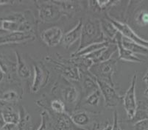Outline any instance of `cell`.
Instances as JSON below:
<instances>
[{"instance_id": "1", "label": "cell", "mask_w": 148, "mask_h": 130, "mask_svg": "<svg viewBox=\"0 0 148 130\" xmlns=\"http://www.w3.org/2000/svg\"><path fill=\"white\" fill-rule=\"evenodd\" d=\"M103 36L101 30L100 22L88 20L83 26L80 46L77 52L84 49L91 44L106 41Z\"/></svg>"}, {"instance_id": "2", "label": "cell", "mask_w": 148, "mask_h": 130, "mask_svg": "<svg viewBox=\"0 0 148 130\" xmlns=\"http://www.w3.org/2000/svg\"><path fill=\"white\" fill-rule=\"evenodd\" d=\"M116 61L114 59H110L105 62L93 64L88 69L89 71L95 76L96 80H102L114 86L112 77L115 69Z\"/></svg>"}, {"instance_id": "3", "label": "cell", "mask_w": 148, "mask_h": 130, "mask_svg": "<svg viewBox=\"0 0 148 130\" xmlns=\"http://www.w3.org/2000/svg\"><path fill=\"white\" fill-rule=\"evenodd\" d=\"M137 74H135L132 79L131 84L122 98L123 105L127 113L128 119L132 120L137 111V102L136 98V85Z\"/></svg>"}, {"instance_id": "4", "label": "cell", "mask_w": 148, "mask_h": 130, "mask_svg": "<svg viewBox=\"0 0 148 130\" xmlns=\"http://www.w3.org/2000/svg\"><path fill=\"white\" fill-rule=\"evenodd\" d=\"M38 7L40 18L44 22L56 21L61 16L62 10L53 2H39Z\"/></svg>"}, {"instance_id": "5", "label": "cell", "mask_w": 148, "mask_h": 130, "mask_svg": "<svg viewBox=\"0 0 148 130\" xmlns=\"http://www.w3.org/2000/svg\"><path fill=\"white\" fill-rule=\"evenodd\" d=\"M96 82L101 95L104 98L106 107L112 108L117 106L119 101L122 100V97L116 93L114 86L102 80H96Z\"/></svg>"}, {"instance_id": "6", "label": "cell", "mask_w": 148, "mask_h": 130, "mask_svg": "<svg viewBox=\"0 0 148 130\" xmlns=\"http://www.w3.org/2000/svg\"><path fill=\"white\" fill-rule=\"evenodd\" d=\"M108 21L115 27L116 29H117L118 33H120L123 37H127V38L130 39V41H134V42L136 43V44H139V45L148 48V41L139 37L136 33H134V30L127 24L116 21L115 19H113L111 17L108 18Z\"/></svg>"}, {"instance_id": "7", "label": "cell", "mask_w": 148, "mask_h": 130, "mask_svg": "<svg viewBox=\"0 0 148 130\" xmlns=\"http://www.w3.org/2000/svg\"><path fill=\"white\" fill-rule=\"evenodd\" d=\"M34 79L31 90L33 93L39 91L44 88L49 80V73L41 64H34Z\"/></svg>"}, {"instance_id": "8", "label": "cell", "mask_w": 148, "mask_h": 130, "mask_svg": "<svg viewBox=\"0 0 148 130\" xmlns=\"http://www.w3.org/2000/svg\"><path fill=\"white\" fill-rule=\"evenodd\" d=\"M64 33L58 27H52L41 33V39L49 47H54L61 43Z\"/></svg>"}, {"instance_id": "9", "label": "cell", "mask_w": 148, "mask_h": 130, "mask_svg": "<svg viewBox=\"0 0 148 130\" xmlns=\"http://www.w3.org/2000/svg\"><path fill=\"white\" fill-rule=\"evenodd\" d=\"M83 26V22H82L81 20H80L79 22L77 23V25L73 29H72L71 30L67 32L65 34H64L61 43L66 48L68 49L71 46L75 44L79 39H80Z\"/></svg>"}, {"instance_id": "10", "label": "cell", "mask_w": 148, "mask_h": 130, "mask_svg": "<svg viewBox=\"0 0 148 130\" xmlns=\"http://www.w3.org/2000/svg\"><path fill=\"white\" fill-rule=\"evenodd\" d=\"M121 37H122L121 34L120 33H118L116 37H115V40H114L115 43L116 44V46H117L119 60L133 63H142V60L141 59L138 58L135 54H134L130 51L127 50V49H125L122 46V41H121Z\"/></svg>"}, {"instance_id": "11", "label": "cell", "mask_w": 148, "mask_h": 130, "mask_svg": "<svg viewBox=\"0 0 148 130\" xmlns=\"http://www.w3.org/2000/svg\"><path fill=\"white\" fill-rule=\"evenodd\" d=\"M121 41H122V44L124 47L127 49V50L133 52L134 54H144V55H147L148 54V48L139 45V44H136V43L134 42V41H130V39H128L127 37H123L122 35Z\"/></svg>"}, {"instance_id": "12", "label": "cell", "mask_w": 148, "mask_h": 130, "mask_svg": "<svg viewBox=\"0 0 148 130\" xmlns=\"http://www.w3.org/2000/svg\"><path fill=\"white\" fill-rule=\"evenodd\" d=\"M112 42H110L108 41H102V42H97V43H94V44H91L90 45L87 46L86 47H85L84 49H81L80 51L78 52H76L75 53H74V54L72 55V57H83V56H86L87 54H89L91 53L94 52H96V51L99 50V49H103V48L106 47L109 44Z\"/></svg>"}, {"instance_id": "13", "label": "cell", "mask_w": 148, "mask_h": 130, "mask_svg": "<svg viewBox=\"0 0 148 130\" xmlns=\"http://www.w3.org/2000/svg\"><path fill=\"white\" fill-rule=\"evenodd\" d=\"M71 120L77 127H85L89 125L91 123V116L89 114L84 111H79L70 116Z\"/></svg>"}, {"instance_id": "14", "label": "cell", "mask_w": 148, "mask_h": 130, "mask_svg": "<svg viewBox=\"0 0 148 130\" xmlns=\"http://www.w3.org/2000/svg\"><path fill=\"white\" fill-rule=\"evenodd\" d=\"M100 27H101V30L103 33V35L106 36L108 39L110 40L113 42H115V37H116L118 33L117 29H116L115 27L111 24L108 20H102L100 21ZM107 39V40H108Z\"/></svg>"}, {"instance_id": "15", "label": "cell", "mask_w": 148, "mask_h": 130, "mask_svg": "<svg viewBox=\"0 0 148 130\" xmlns=\"http://www.w3.org/2000/svg\"><path fill=\"white\" fill-rule=\"evenodd\" d=\"M56 66L58 68L59 71L61 72L67 78L73 80H80V73L77 67L69 66L60 63H56Z\"/></svg>"}, {"instance_id": "16", "label": "cell", "mask_w": 148, "mask_h": 130, "mask_svg": "<svg viewBox=\"0 0 148 130\" xmlns=\"http://www.w3.org/2000/svg\"><path fill=\"white\" fill-rule=\"evenodd\" d=\"M63 96L65 102L69 105L76 104L78 99V91L74 86H68L64 88L63 91Z\"/></svg>"}, {"instance_id": "17", "label": "cell", "mask_w": 148, "mask_h": 130, "mask_svg": "<svg viewBox=\"0 0 148 130\" xmlns=\"http://www.w3.org/2000/svg\"><path fill=\"white\" fill-rule=\"evenodd\" d=\"M41 123L37 130H56L54 127V121L49 112L46 110L41 113Z\"/></svg>"}, {"instance_id": "18", "label": "cell", "mask_w": 148, "mask_h": 130, "mask_svg": "<svg viewBox=\"0 0 148 130\" xmlns=\"http://www.w3.org/2000/svg\"><path fill=\"white\" fill-rule=\"evenodd\" d=\"M83 87L85 93L86 94V96L92 93L94 91L99 89L97 84L96 80L95 79L94 80L89 76H85L84 80H83Z\"/></svg>"}, {"instance_id": "19", "label": "cell", "mask_w": 148, "mask_h": 130, "mask_svg": "<svg viewBox=\"0 0 148 130\" xmlns=\"http://www.w3.org/2000/svg\"><path fill=\"white\" fill-rule=\"evenodd\" d=\"M17 59H18V76L24 80H27L30 76V71L28 65L19 54L17 53Z\"/></svg>"}, {"instance_id": "20", "label": "cell", "mask_w": 148, "mask_h": 130, "mask_svg": "<svg viewBox=\"0 0 148 130\" xmlns=\"http://www.w3.org/2000/svg\"><path fill=\"white\" fill-rule=\"evenodd\" d=\"M17 125H18V130H32L30 116L25 111V108L22 110L21 118Z\"/></svg>"}, {"instance_id": "21", "label": "cell", "mask_w": 148, "mask_h": 130, "mask_svg": "<svg viewBox=\"0 0 148 130\" xmlns=\"http://www.w3.org/2000/svg\"><path fill=\"white\" fill-rule=\"evenodd\" d=\"M101 93L99 89L97 91H94L92 93L86 96V101L85 103L89 106H92V107H97L99 104V101H100V97H101Z\"/></svg>"}, {"instance_id": "22", "label": "cell", "mask_w": 148, "mask_h": 130, "mask_svg": "<svg viewBox=\"0 0 148 130\" xmlns=\"http://www.w3.org/2000/svg\"><path fill=\"white\" fill-rule=\"evenodd\" d=\"M51 108L52 110L58 115L66 113V107L65 104L60 100L56 99L51 102Z\"/></svg>"}, {"instance_id": "23", "label": "cell", "mask_w": 148, "mask_h": 130, "mask_svg": "<svg viewBox=\"0 0 148 130\" xmlns=\"http://www.w3.org/2000/svg\"><path fill=\"white\" fill-rule=\"evenodd\" d=\"M136 22L140 26L148 25V12L142 10L138 13L136 16Z\"/></svg>"}, {"instance_id": "24", "label": "cell", "mask_w": 148, "mask_h": 130, "mask_svg": "<svg viewBox=\"0 0 148 130\" xmlns=\"http://www.w3.org/2000/svg\"><path fill=\"white\" fill-rule=\"evenodd\" d=\"M95 3L97 5L99 8L103 9L106 8V7L109 6L110 5H113L114 3H116V2H112L110 0H104V1H100V0H97Z\"/></svg>"}, {"instance_id": "25", "label": "cell", "mask_w": 148, "mask_h": 130, "mask_svg": "<svg viewBox=\"0 0 148 130\" xmlns=\"http://www.w3.org/2000/svg\"><path fill=\"white\" fill-rule=\"evenodd\" d=\"M119 125L118 121V114L117 111L116 110L114 114V123L112 124V130H119Z\"/></svg>"}, {"instance_id": "26", "label": "cell", "mask_w": 148, "mask_h": 130, "mask_svg": "<svg viewBox=\"0 0 148 130\" xmlns=\"http://www.w3.org/2000/svg\"><path fill=\"white\" fill-rule=\"evenodd\" d=\"M102 130H112V125H111V124L107 125L106 127H105Z\"/></svg>"}, {"instance_id": "27", "label": "cell", "mask_w": 148, "mask_h": 130, "mask_svg": "<svg viewBox=\"0 0 148 130\" xmlns=\"http://www.w3.org/2000/svg\"><path fill=\"white\" fill-rule=\"evenodd\" d=\"M145 93V96L148 99V88H146V90L145 91V93Z\"/></svg>"}, {"instance_id": "28", "label": "cell", "mask_w": 148, "mask_h": 130, "mask_svg": "<svg viewBox=\"0 0 148 130\" xmlns=\"http://www.w3.org/2000/svg\"><path fill=\"white\" fill-rule=\"evenodd\" d=\"M147 76H148V71H147L146 74H145V77H144V78H145V77H147Z\"/></svg>"}, {"instance_id": "29", "label": "cell", "mask_w": 148, "mask_h": 130, "mask_svg": "<svg viewBox=\"0 0 148 130\" xmlns=\"http://www.w3.org/2000/svg\"><path fill=\"white\" fill-rule=\"evenodd\" d=\"M119 130H122V129L120 128V127H119Z\"/></svg>"}]
</instances>
